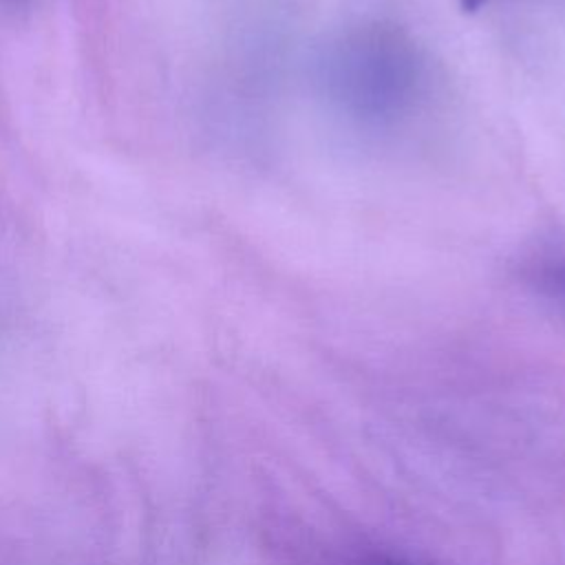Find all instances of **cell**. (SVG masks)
Returning a JSON list of instances; mask_svg holds the SVG:
<instances>
[{
    "label": "cell",
    "mask_w": 565,
    "mask_h": 565,
    "mask_svg": "<svg viewBox=\"0 0 565 565\" xmlns=\"http://www.w3.org/2000/svg\"><path fill=\"white\" fill-rule=\"evenodd\" d=\"M329 99L355 124L388 130L406 121L426 88L417 46L391 26H360L342 35L322 62Z\"/></svg>",
    "instance_id": "obj_1"
},
{
    "label": "cell",
    "mask_w": 565,
    "mask_h": 565,
    "mask_svg": "<svg viewBox=\"0 0 565 565\" xmlns=\"http://www.w3.org/2000/svg\"><path fill=\"white\" fill-rule=\"evenodd\" d=\"M530 287L565 313V252L532 260L525 269Z\"/></svg>",
    "instance_id": "obj_2"
},
{
    "label": "cell",
    "mask_w": 565,
    "mask_h": 565,
    "mask_svg": "<svg viewBox=\"0 0 565 565\" xmlns=\"http://www.w3.org/2000/svg\"><path fill=\"white\" fill-rule=\"evenodd\" d=\"M369 565H419V563H413V561H406V558H397V556H375Z\"/></svg>",
    "instance_id": "obj_3"
},
{
    "label": "cell",
    "mask_w": 565,
    "mask_h": 565,
    "mask_svg": "<svg viewBox=\"0 0 565 565\" xmlns=\"http://www.w3.org/2000/svg\"><path fill=\"white\" fill-rule=\"evenodd\" d=\"M461 2H463V7H466V9H479V7H481V4H486L488 0H461Z\"/></svg>",
    "instance_id": "obj_4"
}]
</instances>
